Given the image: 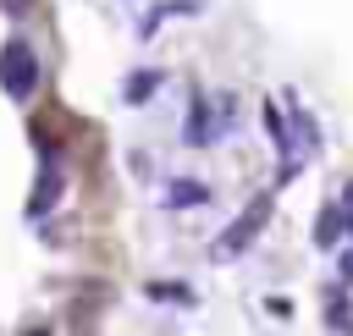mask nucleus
I'll return each mask as SVG.
<instances>
[{
  "instance_id": "f257e3e1",
  "label": "nucleus",
  "mask_w": 353,
  "mask_h": 336,
  "mask_svg": "<svg viewBox=\"0 0 353 336\" xmlns=\"http://www.w3.org/2000/svg\"><path fill=\"white\" fill-rule=\"evenodd\" d=\"M0 88H6L17 105H28V99L39 94V55H33L28 39H6V44H0Z\"/></svg>"
},
{
  "instance_id": "f03ea898",
  "label": "nucleus",
  "mask_w": 353,
  "mask_h": 336,
  "mask_svg": "<svg viewBox=\"0 0 353 336\" xmlns=\"http://www.w3.org/2000/svg\"><path fill=\"white\" fill-rule=\"evenodd\" d=\"M226 121H232V94H221V99H193L188 127H182V143L204 149V143H215V132H221Z\"/></svg>"
},
{
  "instance_id": "7ed1b4c3",
  "label": "nucleus",
  "mask_w": 353,
  "mask_h": 336,
  "mask_svg": "<svg viewBox=\"0 0 353 336\" xmlns=\"http://www.w3.org/2000/svg\"><path fill=\"white\" fill-rule=\"evenodd\" d=\"M265 220H270V193H259V198H254V204L232 220V231H226L210 253H215V259H237L243 248H254V237H259V226H265Z\"/></svg>"
},
{
  "instance_id": "20e7f679",
  "label": "nucleus",
  "mask_w": 353,
  "mask_h": 336,
  "mask_svg": "<svg viewBox=\"0 0 353 336\" xmlns=\"http://www.w3.org/2000/svg\"><path fill=\"white\" fill-rule=\"evenodd\" d=\"M55 198H61V171H44V176H39V193L28 198V215L39 220L44 209H55Z\"/></svg>"
},
{
  "instance_id": "39448f33",
  "label": "nucleus",
  "mask_w": 353,
  "mask_h": 336,
  "mask_svg": "<svg viewBox=\"0 0 353 336\" xmlns=\"http://www.w3.org/2000/svg\"><path fill=\"white\" fill-rule=\"evenodd\" d=\"M325 325H331V330H347V325H353V308H347V292H342V286L325 292Z\"/></svg>"
},
{
  "instance_id": "423d86ee",
  "label": "nucleus",
  "mask_w": 353,
  "mask_h": 336,
  "mask_svg": "<svg viewBox=\"0 0 353 336\" xmlns=\"http://www.w3.org/2000/svg\"><path fill=\"white\" fill-rule=\"evenodd\" d=\"M160 88V72H132L127 83H121V94H127V105H143L149 94Z\"/></svg>"
},
{
  "instance_id": "0eeeda50",
  "label": "nucleus",
  "mask_w": 353,
  "mask_h": 336,
  "mask_svg": "<svg viewBox=\"0 0 353 336\" xmlns=\"http://www.w3.org/2000/svg\"><path fill=\"white\" fill-rule=\"evenodd\" d=\"M143 292H149L154 303H193V286H182V281H176V286H171V281H149Z\"/></svg>"
},
{
  "instance_id": "6e6552de",
  "label": "nucleus",
  "mask_w": 353,
  "mask_h": 336,
  "mask_svg": "<svg viewBox=\"0 0 353 336\" xmlns=\"http://www.w3.org/2000/svg\"><path fill=\"white\" fill-rule=\"evenodd\" d=\"M336 237H342V220H336V204H325V209H320V231H314V242H320V248H336Z\"/></svg>"
},
{
  "instance_id": "1a4fd4ad",
  "label": "nucleus",
  "mask_w": 353,
  "mask_h": 336,
  "mask_svg": "<svg viewBox=\"0 0 353 336\" xmlns=\"http://www.w3.org/2000/svg\"><path fill=\"white\" fill-rule=\"evenodd\" d=\"M165 204H204V187H199V182H171Z\"/></svg>"
},
{
  "instance_id": "9d476101",
  "label": "nucleus",
  "mask_w": 353,
  "mask_h": 336,
  "mask_svg": "<svg viewBox=\"0 0 353 336\" xmlns=\"http://www.w3.org/2000/svg\"><path fill=\"white\" fill-rule=\"evenodd\" d=\"M336 220H342V231H353V182H342V204H336Z\"/></svg>"
},
{
  "instance_id": "9b49d317",
  "label": "nucleus",
  "mask_w": 353,
  "mask_h": 336,
  "mask_svg": "<svg viewBox=\"0 0 353 336\" xmlns=\"http://www.w3.org/2000/svg\"><path fill=\"white\" fill-rule=\"evenodd\" d=\"M0 11H11V17H22V11H33V0H0Z\"/></svg>"
},
{
  "instance_id": "f8f14e48",
  "label": "nucleus",
  "mask_w": 353,
  "mask_h": 336,
  "mask_svg": "<svg viewBox=\"0 0 353 336\" xmlns=\"http://www.w3.org/2000/svg\"><path fill=\"white\" fill-rule=\"evenodd\" d=\"M342 286H353V248L342 253Z\"/></svg>"
},
{
  "instance_id": "ddd939ff",
  "label": "nucleus",
  "mask_w": 353,
  "mask_h": 336,
  "mask_svg": "<svg viewBox=\"0 0 353 336\" xmlns=\"http://www.w3.org/2000/svg\"><path fill=\"white\" fill-rule=\"evenodd\" d=\"M342 336H353V325H347V330H342Z\"/></svg>"
}]
</instances>
